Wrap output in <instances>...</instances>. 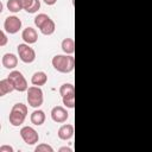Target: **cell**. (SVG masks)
I'll list each match as a JSON object with an SVG mask.
<instances>
[{"label":"cell","mask_w":152,"mask_h":152,"mask_svg":"<svg viewBox=\"0 0 152 152\" xmlns=\"http://www.w3.org/2000/svg\"><path fill=\"white\" fill-rule=\"evenodd\" d=\"M52 66L62 74L71 72L75 68V58L71 55H56L52 58Z\"/></svg>","instance_id":"obj_1"},{"label":"cell","mask_w":152,"mask_h":152,"mask_svg":"<svg viewBox=\"0 0 152 152\" xmlns=\"http://www.w3.org/2000/svg\"><path fill=\"white\" fill-rule=\"evenodd\" d=\"M43 101H44V96H43V90L40 89V87H37V86L28 87L27 89L28 104L33 108H38L43 104Z\"/></svg>","instance_id":"obj_2"},{"label":"cell","mask_w":152,"mask_h":152,"mask_svg":"<svg viewBox=\"0 0 152 152\" xmlns=\"http://www.w3.org/2000/svg\"><path fill=\"white\" fill-rule=\"evenodd\" d=\"M8 78L12 81V83H13L15 90L23 93V91H25V90L28 89L27 81H26V78L24 77V75H23L20 71H18V70L11 71L10 75H8Z\"/></svg>","instance_id":"obj_3"},{"label":"cell","mask_w":152,"mask_h":152,"mask_svg":"<svg viewBox=\"0 0 152 152\" xmlns=\"http://www.w3.org/2000/svg\"><path fill=\"white\" fill-rule=\"evenodd\" d=\"M19 58L24 63H32L36 59V52L28 44H19L17 46Z\"/></svg>","instance_id":"obj_4"},{"label":"cell","mask_w":152,"mask_h":152,"mask_svg":"<svg viewBox=\"0 0 152 152\" xmlns=\"http://www.w3.org/2000/svg\"><path fill=\"white\" fill-rule=\"evenodd\" d=\"M20 137L27 145H34L39 140V135L37 133V131L30 126H25L20 129Z\"/></svg>","instance_id":"obj_5"},{"label":"cell","mask_w":152,"mask_h":152,"mask_svg":"<svg viewBox=\"0 0 152 152\" xmlns=\"http://www.w3.org/2000/svg\"><path fill=\"white\" fill-rule=\"evenodd\" d=\"M4 28L10 34H14L21 28V20L15 15H10L5 19Z\"/></svg>","instance_id":"obj_6"},{"label":"cell","mask_w":152,"mask_h":152,"mask_svg":"<svg viewBox=\"0 0 152 152\" xmlns=\"http://www.w3.org/2000/svg\"><path fill=\"white\" fill-rule=\"evenodd\" d=\"M69 113L68 110L62 106H56L51 109V119L57 124H63L68 120Z\"/></svg>","instance_id":"obj_7"},{"label":"cell","mask_w":152,"mask_h":152,"mask_svg":"<svg viewBox=\"0 0 152 152\" xmlns=\"http://www.w3.org/2000/svg\"><path fill=\"white\" fill-rule=\"evenodd\" d=\"M25 118H26V114L23 113V112H20V110H18V109H15V108H12L11 109V113H10V116H8L10 124L12 126H14V127H18L21 124H24Z\"/></svg>","instance_id":"obj_8"},{"label":"cell","mask_w":152,"mask_h":152,"mask_svg":"<svg viewBox=\"0 0 152 152\" xmlns=\"http://www.w3.org/2000/svg\"><path fill=\"white\" fill-rule=\"evenodd\" d=\"M21 38L26 44H33L38 40V33L33 27H26L21 32Z\"/></svg>","instance_id":"obj_9"},{"label":"cell","mask_w":152,"mask_h":152,"mask_svg":"<svg viewBox=\"0 0 152 152\" xmlns=\"http://www.w3.org/2000/svg\"><path fill=\"white\" fill-rule=\"evenodd\" d=\"M58 138L61 140H69L72 138L74 135V126L70 125V124H65V125H62L59 128H58V133H57Z\"/></svg>","instance_id":"obj_10"},{"label":"cell","mask_w":152,"mask_h":152,"mask_svg":"<svg viewBox=\"0 0 152 152\" xmlns=\"http://www.w3.org/2000/svg\"><path fill=\"white\" fill-rule=\"evenodd\" d=\"M1 63L6 69H14L17 66V64H18V57L14 53H10V52L5 53L2 56Z\"/></svg>","instance_id":"obj_11"},{"label":"cell","mask_w":152,"mask_h":152,"mask_svg":"<svg viewBox=\"0 0 152 152\" xmlns=\"http://www.w3.org/2000/svg\"><path fill=\"white\" fill-rule=\"evenodd\" d=\"M31 82L33 86H37V87L44 86L48 82V76L44 71H36L31 77Z\"/></svg>","instance_id":"obj_12"},{"label":"cell","mask_w":152,"mask_h":152,"mask_svg":"<svg viewBox=\"0 0 152 152\" xmlns=\"http://www.w3.org/2000/svg\"><path fill=\"white\" fill-rule=\"evenodd\" d=\"M13 90H15L14 89V86H13L12 81L8 77L0 81V96H5L6 94L12 93Z\"/></svg>","instance_id":"obj_13"},{"label":"cell","mask_w":152,"mask_h":152,"mask_svg":"<svg viewBox=\"0 0 152 152\" xmlns=\"http://www.w3.org/2000/svg\"><path fill=\"white\" fill-rule=\"evenodd\" d=\"M30 120H31V122L33 125L40 126L45 121V113L43 110H40V109H36L34 112H32V114L30 116Z\"/></svg>","instance_id":"obj_14"},{"label":"cell","mask_w":152,"mask_h":152,"mask_svg":"<svg viewBox=\"0 0 152 152\" xmlns=\"http://www.w3.org/2000/svg\"><path fill=\"white\" fill-rule=\"evenodd\" d=\"M55 28H56L55 21H53L51 18H49V19L42 25V27H40L39 30H40V32H42L44 36H50V34H52V33L55 32Z\"/></svg>","instance_id":"obj_15"},{"label":"cell","mask_w":152,"mask_h":152,"mask_svg":"<svg viewBox=\"0 0 152 152\" xmlns=\"http://www.w3.org/2000/svg\"><path fill=\"white\" fill-rule=\"evenodd\" d=\"M62 50L66 53V55H72L75 52V42L72 38H64L62 40Z\"/></svg>","instance_id":"obj_16"},{"label":"cell","mask_w":152,"mask_h":152,"mask_svg":"<svg viewBox=\"0 0 152 152\" xmlns=\"http://www.w3.org/2000/svg\"><path fill=\"white\" fill-rule=\"evenodd\" d=\"M71 93H75V87H74V84H71V83H64V84L61 86V88H59V94L62 95V97L65 96V95H69V94H71Z\"/></svg>","instance_id":"obj_17"},{"label":"cell","mask_w":152,"mask_h":152,"mask_svg":"<svg viewBox=\"0 0 152 152\" xmlns=\"http://www.w3.org/2000/svg\"><path fill=\"white\" fill-rule=\"evenodd\" d=\"M7 8H8V11H11L13 13H17L23 7H21V4H20L19 0H8L7 1Z\"/></svg>","instance_id":"obj_18"},{"label":"cell","mask_w":152,"mask_h":152,"mask_svg":"<svg viewBox=\"0 0 152 152\" xmlns=\"http://www.w3.org/2000/svg\"><path fill=\"white\" fill-rule=\"evenodd\" d=\"M63 104L66 108H74L75 107V93L63 96Z\"/></svg>","instance_id":"obj_19"},{"label":"cell","mask_w":152,"mask_h":152,"mask_svg":"<svg viewBox=\"0 0 152 152\" xmlns=\"http://www.w3.org/2000/svg\"><path fill=\"white\" fill-rule=\"evenodd\" d=\"M50 17L49 15H46L45 13H40V14H38L36 18H34V25L38 27V28H40L42 27V25L49 19Z\"/></svg>","instance_id":"obj_20"},{"label":"cell","mask_w":152,"mask_h":152,"mask_svg":"<svg viewBox=\"0 0 152 152\" xmlns=\"http://www.w3.org/2000/svg\"><path fill=\"white\" fill-rule=\"evenodd\" d=\"M34 151L36 152H53V148L48 144H39L34 148Z\"/></svg>","instance_id":"obj_21"},{"label":"cell","mask_w":152,"mask_h":152,"mask_svg":"<svg viewBox=\"0 0 152 152\" xmlns=\"http://www.w3.org/2000/svg\"><path fill=\"white\" fill-rule=\"evenodd\" d=\"M39 8H40V1H39V0H33V2H32L31 6L26 10V12H27V13H36Z\"/></svg>","instance_id":"obj_22"},{"label":"cell","mask_w":152,"mask_h":152,"mask_svg":"<svg viewBox=\"0 0 152 152\" xmlns=\"http://www.w3.org/2000/svg\"><path fill=\"white\" fill-rule=\"evenodd\" d=\"M0 37H1V39H0V46H5L7 44V36H6L5 31H1L0 32Z\"/></svg>","instance_id":"obj_23"},{"label":"cell","mask_w":152,"mask_h":152,"mask_svg":"<svg viewBox=\"0 0 152 152\" xmlns=\"http://www.w3.org/2000/svg\"><path fill=\"white\" fill-rule=\"evenodd\" d=\"M19 1H20V4H21V7H23L25 11H26V10L31 6V4L33 2V0H19Z\"/></svg>","instance_id":"obj_24"},{"label":"cell","mask_w":152,"mask_h":152,"mask_svg":"<svg viewBox=\"0 0 152 152\" xmlns=\"http://www.w3.org/2000/svg\"><path fill=\"white\" fill-rule=\"evenodd\" d=\"M0 152H13V147L8 145H2L0 147Z\"/></svg>","instance_id":"obj_25"},{"label":"cell","mask_w":152,"mask_h":152,"mask_svg":"<svg viewBox=\"0 0 152 152\" xmlns=\"http://www.w3.org/2000/svg\"><path fill=\"white\" fill-rule=\"evenodd\" d=\"M58 151H59V152H72V150H71L70 147H66V146H64V147H61Z\"/></svg>","instance_id":"obj_26"},{"label":"cell","mask_w":152,"mask_h":152,"mask_svg":"<svg viewBox=\"0 0 152 152\" xmlns=\"http://www.w3.org/2000/svg\"><path fill=\"white\" fill-rule=\"evenodd\" d=\"M46 5H49V6H52V5H55L56 2H57V0H43Z\"/></svg>","instance_id":"obj_27"}]
</instances>
